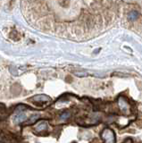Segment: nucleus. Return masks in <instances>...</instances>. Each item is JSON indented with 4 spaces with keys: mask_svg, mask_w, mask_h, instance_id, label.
Returning <instances> with one entry per match:
<instances>
[{
    "mask_svg": "<svg viewBox=\"0 0 142 143\" xmlns=\"http://www.w3.org/2000/svg\"><path fill=\"white\" fill-rule=\"evenodd\" d=\"M31 100L34 102H41V103H47V102L51 101V98L47 95H37V96H34L31 98Z\"/></svg>",
    "mask_w": 142,
    "mask_h": 143,
    "instance_id": "obj_4",
    "label": "nucleus"
},
{
    "mask_svg": "<svg viewBox=\"0 0 142 143\" xmlns=\"http://www.w3.org/2000/svg\"><path fill=\"white\" fill-rule=\"evenodd\" d=\"M70 116H71V113L69 111H64L59 115V118L61 121H66L67 119H69Z\"/></svg>",
    "mask_w": 142,
    "mask_h": 143,
    "instance_id": "obj_7",
    "label": "nucleus"
},
{
    "mask_svg": "<svg viewBox=\"0 0 142 143\" xmlns=\"http://www.w3.org/2000/svg\"><path fill=\"white\" fill-rule=\"evenodd\" d=\"M72 20L87 29L104 28L117 21L142 29V0H64Z\"/></svg>",
    "mask_w": 142,
    "mask_h": 143,
    "instance_id": "obj_1",
    "label": "nucleus"
},
{
    "mask_svg": "<svg viewBox=\"0 0 142 143\" xmlns=\"http://www.w3.org/2000/svg\"><path fill=\"white\" fill-rule=\"evenodd\" d=\"M28 106L25 105H19L18 106H16L15 108V113H22V112H25V111L28 109Z\"/></svg>",
    "mask_w": 142,
    "mask_h": 143,
    "instance_id": "obj_8",
    "label": "nucleus"
},
{
    "mask_svg": "<svg viewBox=\"0 0 142 143\" xmlns=\"http://www.w3.org/2000/svg\"><path fill=\"white\" fill-rule=\"evenodd\" d=\"M102 136L105 140V143H114L115 142V138H114V134L112 131L108 130V129H105V131H103Z\"/></svg>",
    "mask_w": 142,
    "mask_h": 143,
    "instance_id": "obj_2",
    "label": "nucleus"
},
{
    "mask_svg": "<svg viewBox=\"0 0 142 143\" xmlns=\"http://www.w3.org/2000/svg\"><path fill=\"white\" fill-rule=\"evenodd\" d=\"M118 106L121 110L129 109V105H128L127 101H126L123 97H121L120 98L118 99Z\"/></svg>",
    "mask_w": 142,
    "mask_h": 143,
    "instance_id": "obj_5",
    "label": "nucleus"
},
{
    "mask_svg": "<svg viewBox=\"0 0 142 143\" xmlns=\"http://www.w3.org/2000/svg\"><path fill=\"white\" fill-rule=\"evenodd\" d=\"M28 116L25 114V112H22V113H17L14 115L13 121L14 124H22V122H25L28 120Z\"/></svg>",
    "mask_w": 142,
    "mask_h": 143,
    "instance_id": "obj_3",
    "label": "nucleus"
},
{
    "mask_svg": "<svg viewBox=\"0 0 142 143\" xmlns=\"http://www.w3.org/2000/svg\"><path fill=\"white\" fill-rule=\"evenodd\" d=\"M47 122H41V124H39V125L36 127V131L39 132V131H43L45 130H47Z\"/></svg>",
    "mask_w": 142,
    "mask_h": 143,
    "instance_id": "obj_9",
    "label": "nucleus"
},
{
    "mask_svg": "<svg viewBox=\"0 0 142 143\" xmlns=\"http://www.w3.org/2000/svg\"><path fill=\"white\" fill-rule=\"evenodd\" d=\"M75 75L78 76V77H86L88 76V73L87 72H75Z\"/></svg>",
    "mask_w": 142,
    "mask_h": 143,
    "instance_id": "obj_10",
    "label": "nucleus"
},
{
    "mask_svg": "<svg viewBox=\"0 0 142 143\" xmlns=\"http://www.w3.org/2000/svg\"><path fill=\"white\" fill-rule=\"evenodd\" d=\"M39 116H40V115H38V114L32 115L31 117H29V118H28V120H27V121H26L25 122H24V124H25L26 125H30V124H35V122L39 119Z\"/></svg>",
    "mask_w": 142,
    "mask_h": 143,
    "instance_id": "obj_6",
    "label": "nucleus"
}]
</instances>
